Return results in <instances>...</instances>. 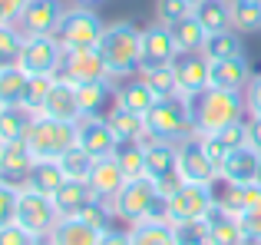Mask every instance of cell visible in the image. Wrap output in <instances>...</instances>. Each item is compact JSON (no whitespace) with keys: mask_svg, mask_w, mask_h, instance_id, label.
<instances>
[{"mask_svg":"<svg viewBox=\"0 0 261 245\" xmlns=\"http://www.w3.org/2000/svg\"><path fill=\"white\" fill-rule=\"evenodd\" d=\"M192 103V122H195V136H208L218 129L231 126V122L248 119L245 110V96L231 90H218V86H205L202 93L189 96Z\"/></svg>","mask_w":261,"mask_h":245,"instance_id":"obj_1","label":"cell"},{"mask_svg":"<svg viewBox=\"0 0 261 245\" xmlns=\"http://www.w3.org/2000/svg\"><path fill=\"white\" fill-rule=\"evenodd\" d=\"M113 212L116 219L139 226V222H169V202L159 195V186L149 176L126 179V186L113 195Z\"/></svg>","mask_w":261,"mask_h":245,"instance_id":"obj_2","label":"cell"},{"mask_svg":"<svg viewBox=\"0 0 261 245\" xmlns=\"http://www.w3.org/2000/svg\"><path fill=\"white\" fill-rule=\"evenodd\" d=\"M99 53L106 60L109 80L136 77L142 66V30H136V23H129V20L109 23L106 33H102Z\"/></svg>","mask_w":261,"mask_h":245,"instance_id":"obj_3","label":"cell"},{"mask_svg":"<svg viewBox=\"0 0 261 245\" xmlns=\"http://www.w3.org/2000/svg\"><path fill=\"white\" fill-rule=\"evenodd\" d=\"M146 133H149V139H162V142H182L189 136H195L189 96H182V93L159 96L155 106L146 113Z\"/></svg>","mask_w":261,"mask_h":245,"instance_id":"obj_4","label":"cell"},{"mask_svg":"<svg viewBox=\"0 0 261 245\" xmlns=\"http://www.w3.org/2000/svg\"><path fill=\"white\" fill-rule=\"evenodd\" d=\"M27 146L37 159H60L66 149L76 146V122L33 116V126L27 133Z\"/></svg>","mask_w":261,"mask_h":245,"instance_id":"obj_5","label":"cell"},{"mask_svg":"<svg viewBox=\"0 0 261 245\" xmlns=\"http://www.w3.org/2000/svg\"><path fill=\"white\" fill-rule=\"evenodd\" d=\"M102 33H106V23L99 20V13H93L89 7H76L63 13L53 37L60 40L63 50H96L102 43Z\"/></svg>","mask_w":261,"mask_h":245,"instance_id":"obj_6","label":"cell"},{"mask_svg":"<svg viewBox=\"0 0 261 245\" xmlns=\"http://www.w3.org/2000/svg\"><path fill=\"white\" fill-rule=\"evenodd\" d=\"M175 169L192 186H218L222 182V169L208 156L202 136H189V139L175 142Z\"/></svg>","mask_w":261,"mask_h":245,"instance_id":"obj_7","label":"cell"},{"mask_svg":"<svg viewBox=\"0 0 261 245\" xmlns=\"http://www.w3.org/2000/svg\"><path fill=\"white\" fill-rule=\"evenodd\" d=\"M60 219H63V215H60L53 195H43V192H37V189H30V186L20 189L17 222H20V226H23L30 235H37V239H50V235L57 232Z\"/></svg>","mask_w":261,"mask_h":245,"instance_id":"obj_8","label":"cell"},{"mask_svg":"<svg viewBox=\"0 0 261 245\" xmlns=\"http://www.w3.org/2000/svg\"><path fill=\"white\" fill-rule=\"evenodd\" d=\"M166 202H169V222L172 226L175 222H205L218 209L215 186H192V182H185Z\"/></svg>","mask_w":261,"mask_h":245,"instance_id":"obj_9","label":"cell"},{"mask_svg":"<svg viewBox=\"0 0 261 245\" xmlns=\"http://www.w3.org/2000/svg\"><path fill=\"white\" fill-rule=\"evenodd\" d=\"M66 50L60 46L57 37H23L17 66H23L30 77H60Z\"/></svg>","mask_w":261,"mask_h":245,"instance_id":"obj_10","label":"cell"},{"mask_svg":"<svg viewBox=\"0 0 261 245\" xmlns=\"http://www.w3.org/2000/svg\"><path fill=\"white\" fill-rule=\"evenodd\" d=\"M63 13H66V7L60 0H27L17 30L23 37H53Z\"/></svg>","mask_w":261,"mask_h":245,"instance_id":"obj_11","label":"cell"},{"mask_svg":"<svg viewBox=\"0 0 261 245\" xmlns=\"http://www.w3.org/2000/svg\"><path fill=\"white\" fill-rule=\"evenodd\" d=\"M60 77L70 80L73 86H83V83L109 80V70H106V60H102L99 46H96V50H66L63 66H60Z\"/></svg>","mask_w":261,"mask_h":245,"instance_id":"obj_12","label":"cell"},{"mask_svg":"<svg viewBox=\"0 0 261 245\" xmlns=\"http://www.w3.org/2000/svg\"><path fill=\"white\" fill-rule=\"evenodd\" d=\"M37 116H50V119H63V122H80L83 119V106H80V90L70 80L57 77L46 93L43 106H40Z\"/></svg>","mask_w":261,"mask_h":245,"instance_id":"obj_13","label":"cell"},{"mask_svg":"<svg viewBox=\"0 0 261 245\" xmlns=\"http://www.w3.org/2000/svg\"><path fill=\"white\" fill-rule=\"evenodd\" d=\"M218 169H222L225 186H251V182H261V153L245 142L235 153L225 156Z\"/></svg>","mask_w":261,"mask_h":245,"instance_id":"obj_14","label":"cell"},{"mask_svg":"<svg viewBox=\"0 0 261 245\" xmlns=\"http://www.w3.org/2000/svg\"><path fill=\"white\" fill-rule=\"evenodd\" d=\"M172 70L182 96H195L205 86H212V60L205 53H178Z\"/></svg>","mask_w":261,"mask_h":245,"instance_id":"obj_15","label":"cell"},{"mask_svg":"<svg viewBox=\"0 0 261 245\" xmlns=\"http://www.w3.org/2000/svg\"><path fill=\"white\" fill-rule=\"evenodd\" d=\"M76 146L86 149L93 159H106V156L116 153L119 139H116V133L109 129L106 116H83L76 122Z\"/></svg>","mask_w":261,"mask_h":245,"instance_id":"obj_16","label":"cell"},{"mask_svg":"<svg viewBox=\"0 0 261 245\" xmlns=\"http://www.w3.org/2000/svg\"><path fill=\"white\" fill-rule=\"evenodd\" d=\"M37 166V156L30 153L27 139L20 142H0V182L23 189L30 179V169Z\"/></svg>","mask_w":261,"mask_h":245,"instance_id":"obj_17","label":"cell"},{"mask_svg":"<svg viewBox=\"0 0 261 245\" xmlns=\"http://www.w3.org/2000/svg\"><path fill=\"white\" fill-rule=\"evenodd\" d=\"M178 46L172 40V30L162 23L142 30V63L146 66H162V63H175Z\"/></svg>","mask_w":261,"mask_h":245,"instance_id":"obj_18","label":"cell"},{"mask_svg":"<svg viewBox=\"0 0 261 245\" xmlns=\"http://www.w3.org/2000/svg\"><path fill=\"white\" fill-rule=\"evenodd\" d=\"M155 93L149 90L146 83H142L139 77H126L119 86L113 90V106H119V110H129V113H136V116H146L149 110L155 106Z\"/></svg>","mask_w":261,"mask_h":245,"instance_id":"obj_19","label":"cell"},{"mask_svg":"<svg viewBox=\"0 0 261 245\" xmlns=\"http://www.w3.org/2000/svg\"><path fill=\"white\" fill-rule=\"evenodd\" d=\"M251 63L245 57H235V60H218L212 63V86L218 90H231V93H245L251 83Z\"/></svg>","mask_w":261,"mask_h":245,"instance_id":"obj_20","label":"cell"},{"mask_svg":"<svg viewBox=\"0 0 261 245\" xmlns=\"http://www.w3.org/2000/svg\"><path fill=\"white\" fill-rule=\"evenodd\" d=\"M93 199H99V195L93 192L89 179H66L63 186L57 189V195H53V202H57V209H60L63 219H76Z\"/></svg>","mask_w":261,"mask_h":245,"instance_id":"obj_21","label":"cell"},{"mask_svg":"<svg viewBox=\"0 0 261 245\" xmlns=\"http://www.w3.org/2000/svg\"><path fill=\"white\" fill-rule=\"evenodd\" d=\"M129 176L122 173V166L116 162V156H106V159H96L93 169H89V186L99 199H113L122 186H126Z\"/></svg>","mask_w":261,"mask_h":245,"instance_id":"obj_22","label":"cell"},{"mask_svg":"<svg viewBox=\"0 0 261 245\" xmlns=\"http://www.w3.org/2000/svg\"><path fill=\"white\" fill-rule=\"evenodd\" d=\"M205 226H208V245H248V235H245L238 215L225 212V209H215L205 219Z\"/></svg>","mask_w":261,"mask_h":245,"instance_id":"obj_23","label":"cell"},{"mask_svg":"<svg viewBox=\"0 0 261 245\" xmlns=\"http://www.w3.org/2000/svg\"><path fill=\"white\" fill-rule=\"evenodd\" d=\"M202 142H205V149H208V156L218 162V166H222L225 156L235 153L238 146H245V142H248V126H245V119L242 122H231V126L218 129V133L202 136Z\"/></svg>","mask_w":261,"mask_h":245,"instance_id":"obj_24","label":"cell"},{"mask_svg":"<svg viewBox=\"0 0 261 245\" xmlns=\"http://www.w3.org/2000/svg\"><path fill=\"white\" fill-rule=\"evenodd\" d=\"M218 186H222V192L215 199H218V209H225V212L242 215L248 209H261V182H251V186H225V182H218Z\"/></svg>","mask_w":261,"mask_h":245,"instance_id":"obj_25","label":"cell"},{"mask_svg":"<svg viewBox=\"0 0 261 245\" xmlns=\"http://www.w3.org/2000/svg\"><path fill=\"white\" fill-rule=\"evenodd\" d=\"M195 17L208 33H222L235 27V4L231 0H195Z\"/></svg>","mask_w":261,"mask_h":245,"instance_id":"obj_26","label":"cell"},{"mask_svg":"<svg viewBox=\"0 0 261 245\" xmlns=\"http://www.w3.org/2000/svg\"><path fill=\"white\" fill-rule=\"evenodd\" d=\"M109 129L116 133V139L119 142H142V139H149V133H146V116H136V113H129V110H119V106H113L109 110Z\"/></svg>","mask_w":261,"mask_h":245,"instance_id":"obj_27","label":"cell"},{"mask_svg":"<svg viewBox=\"0 0 261 245\" xmlns=\"http://www.w3.org/2000/svg\"><path fill=\"white\" fill-rule=\"evenodd\" d=\"M169 173H175V142L146 139V176L159 182Z\"/></svg>","mask_w":261,"mask_h":245,"instance_id":"obj_28","label":"cell"},{"mask_svg":"<svg viewBox=\"0 0 261 245\" xmlns=\"http://www.w3.org/2000/svg\"><path fill=\"white\" fill-rule=\"evenodd\" d=\"M66 179H70V176L63 173V166H60L57 159H37V166L30 169L27 186L37 189V192H43V195H57V189L63 186Z\"/></svg>","mask_w":261,"mask_h":245,"instance_id":"obj_29","label":"cell"},{"mask_svg":"<svg viewBox=\"0 0 261 245\" xmlns=\"http://www.w3.org/2000/svg\"><path fill=\"white\" fill-rule=\"evenodd\" d=\"M37 113L23 110V106H4L0 110V142H20L27 139Z\"/></svg>","mask_w":261,"mask_h":245,"instance_id":"obj_30","label":"cell"},{"mask_svg":"<svg viewBox=\"0 0 261 245\" xmlns=\"http://www.w3.org/2000/svg\"><path fill=\"white\" fill-rule=\"evenodd\" d=\"M169 30H172V40H175L178 53H202L205 40H208V30L198 23L195 13H192V17H185V20H178V23L169 27Z\"/></svg>","mask_w":261,"mask_h":245,"instance_id":"obj_31","label":"cell"},{"mask_svg":"<svg viewBox=\"0 0 261 245\" xmlns=\"http://www.w3.org/2000/svg\"><path fill=\"white\" fill-rule=\"evenodd\" d=\"M202 53L212 63H218V60H235V57H245V43L235 30H222V33H208Z\"/></svg>","mask_w":261,"mask_h":245,"instance_id":"obj_32","label":"cell"},{"mask_svg":"<svg viewBox=\"0 0 261 245\" xmlns=\"http://www.w3.org/2000/svg\"><path fill=\"white\" fill-rule=\"evenodd\" d=\"M30 83V73L23 66H7L0 70V110L4 106H23V93Z\"/></svg>","mask_w":261,"mask_h":245,"instance_id":"obj_33","label":"cell"},{"mask_svg":"<svg viewBox=\"0 0 261 245\" xmlns=\"http://www.w3.org/2000/svg\"><path fill=\"white\" fill-rule=\"evenodd\" d=\"M99 235L93 226H86L83 219H60L57 232L50 235L57 245H99Z\"/></svg>","mask_w":261,"mask_h":245,"instance_id":"obj_34","label":"cell"},{"mask_svg":"<svg viewBox=\"0 0 261 245\" xmlns=\"http://www.w3.org/2000/svg\"><path fill=\"white\" fill-rule=\"evenodd\" d=\"M136 77L142 80V83L149 86V90L155 93V96H175L178 93V83H175V70L172 63H162V66H139V73Z\"/></svg>","mask_w":261,"mask_h":245,"instance_id":"obj_35","label":"cell"},{"mask_svg":"<svg viewBox=\"0 0 261 245\" xmlns=\"http://www.w3.org/2000/svg\"><path fill=\"white\" fill-rule=\"evenodd\" d=\"M133 245H178L172 222H139V226H129Z\"/></svg>","mask_w":261,"mask_h":245,"instance_id":"obj_36","label":"cell"},{"mask_svg":"<svg viewBox=\"0 0 261 245\" xmlns=\"http://www.w3.org/2000/svg\"><path fill=\"white\" fill-rule=\"evenodd\" d=\"M113 156H116V162L122 166V173H126L129 179L146 176V139L142 142H119Z\"/></svg>","mask_w":261,"mask_h":245,"instance_id":"obj_37","label":"cell"},{"mask_svg":"<svg viewBox=\"0 0 261 245\" xmlns=\"http://www.w3.org/2000/svg\"><path fill=\"white\" fill-rule=\"evenodd\" d=\"M80 90V106H83V116H102V106L109 103V80L99 83H83Z\"/></svg>","mask_w":261,"mask_h":245,"instance_id":"obj_38","label":"cell"},{"mask_svg":"<svg viewBox=\"0 0 261 245\" xmlns=\"http://www.w3.org/2000/svg\"><path fill=\"white\" fill-rule=\"evenodd\" d=\"M76 219H83L86 226L96 229V232H106V229H113V219H116L113 202H109V199H93V202L83 209V212L76 215Z\"/></svg>","mask_w":261,"mask_h":245,"instance_id":"obj_39","label":"cell"},{"mask_svg":"<svg viewBox=\"0 0 261 245\" xmlns=\"http://www.w3.org/2000/svg\"><path fill=\"white\" fill-rule=\"evenodd\" d=\"M60 166H63V173L70 176V179H89V169H93V156L86 153V149H80V146H73V149H66L63 156H60Z\"/></svg>","mask_w":261,"mask_h":245,"instance_id":"obj_40","label":"cell"},{"mask_svg":"<svg viewBox=\"0 0 261 245\" xmlns=\"http://www.w3.org/2000/svg\"><path fill=\"white\" fill-rule=\"evenodd\" d=\"M20 50H23V33L17 27H0V70L17 66Z\"/></svg>","mask_w":261,"mask_h":245,"instance_id":"obj_41","label":"cell"},{"mask_svg":"<svg viewBox=\"0 0 261 245\" xmlns=\"http://www.w3.org/2000/svg\"><path fill=\"white\" fill-rule=\"evenodd\" d=\"M155 13H159L162 27H175L178 20L195 13V0H159V4H155Z\"/></svg>","mask_w":261,"mask_h":245,"instance_id":"obj_42","label":"cell"},{"mask_svg":"<svg viewBox=\"0 0 261 245\" xmlns=\"http://www.w3.org/2000/svg\"><path fill=\"white\" fill-rule=\"evenodd\" d=\"M53 80H57V77H30L27 93H23V110L40 113V106H43V100H46V93H50Z\"/></svg>","mask_w":261,"mask_h":245,"instance_id":"obj_43","label":"cell"},{"mask_svg":"<svg viewBox=\"0 0 261 245\" xmlns=\"http://www.w3.org/2000/svg\"><path fill=\"white\" fill-rule=\"evenodd\" d=\"M235 27L238 30H261V4L258 0H235Z\"/></svg>","mask_w":261,"mask_h":245,"instance_id":"obj_44","label":"cell"},{"mask_svg":"<svg viewBox=\"0 0 261 245\" xmlns=\"http://www.w3.org/2000/svg\"><path fill=\"white\" fill-rule=\"evenodd\" d=\"M178 245H208V226L205 222H175Z\"/></svg>","mask_w":261,"mask_h":245,"instance_id":"obj_45","label":"cell"},{"mask_svg":"<svg viewBox=\"0 0 261 245\" xmlns=\"http://www.w3.org/2000/svg\"><path fill=\"white\" fill-rule=\"evenodd\" d=\"M17 202H20V189L10 182H0V226L17 222Z\"/></svg>","mask_w":261,"mask_h":245,"instance_id":"obj_46","label":"cell"},{"mask_svg":"<svg viewBox=\"0 0 261 245\" xmlns=\"http://www.w3.org/2000/svg\"><path fill=\"white\" fill-rule=\"evenodd\" d=\"M37 235H30L20 222H10V226H0V245H33Z\"/></svg>","mask_w":261,"mask_h":245,"instance_id":"obj_47","label":"cell"},{"mask_svg":"<svg viewBox=\"0 0 261 245\" xmlns=\"http://www.w3.org/2000/svg\"><path fill=\"white\" fill-rule=\"evenodd\" d=\"M245 235H248V245H261V209H248V212L238 215Z\"/></svg>","mask_w":261,"mask_h":245,"instance_id":"obj_48","label":"cell"},{"mask_svg":"<svg viewBox=\"0 0 261 245\" xmlns=\"http://www.w3.org/2000/svg\"><path fill=\"white\" fill-rule=\"evenodd\" d=\"M242 96H245V110H248V116H261V73L251 77L248 90H245Z\"/></svg>","mask_w":261,"mask_h":245,"instance_id":"obj_49","label":"cell"},{"mask_svg":"<svg viewBox=\"0 0 261 245\" xmlns=\"http://www.w3.org/2000/svg\"><path fill=\"white\" fill-rule=\"evenodd\" d=\"M27 0H0V27H17Z\"/></svg>","mask_w":261,"mask_h":245,"instance_id":"obj_50","label":"cell"},{"mask_svg":"<svg viewBox=\"0 0 261 245\" xmlns=\"http://www.w3.org/2000/svg\"><path fill=\"white\" fill-rule=\"evenodd\" d=\"M99 245H133V235L113 226V229H106V232L99 235Z\"/></svg>","mask_w":261,"mask_h":245,"instance_id":"obj_51","label":"cell"},{"mask_svg":"<svg viewBox=\"0 0 261 245\" xmlns=\"http://www.w3.org/2000/svg\"><path fill=\"white\" fill-rule=\"evenodd\" d=\"M245 126H248V146H255L261 153V116H248Z\"/></svg>","mask_w":261,"mask_h":245,"instance_id":"obj_52","label":"cell"},{"mask_svg":"<svg viewBox=\"0 0 261 245\" xmlns=\"http://www.w3.org/2000/svg\"><path fill=\"white\" fill-rule=\"evenodd\" d=\"M76 4H80V7H96L99 0H76Z\"/></svg>","mask_w":261,"mask_h":245,"instance_id":"obj_53","label":"cell"},{"mask_svg":"<svg viewBox=\"0 0 261 245\" xmlns=\"http://www.w3.org/2000/svg\"><path fill=\"white\" fill-rule=\"evenodd\" d=\"M33 245H57V242H53V239H37Z\"/></svg>","mask_w":261,"mask_h":245,"instance_id":"obj_54","label":"cell"}]
</instances>
